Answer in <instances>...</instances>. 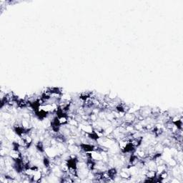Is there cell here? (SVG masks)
Segmentation results:
<instances>
[{
	"mask_svg": "<svg viewBox=\"0 0 183 183\" xmlns=\"http://www.w3.org/2000/svg\"><path fill=\"white\" fill-rule=\"evenodd\" d=\"M9 156L12 157V159H15V160H17V159H22V154L19 150L12 149L10 150V152H9Z\"/></svg>",
	"mask_w": 183,
	"mask_h": 183,
	"instance_id": "obj_1",
	"label": "cell"
}]
</instances>
